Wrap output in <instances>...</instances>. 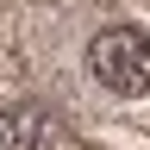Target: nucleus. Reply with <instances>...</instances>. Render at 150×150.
I'll return each mask as SVG.
<instances>
[{
  "label": "nucleus",
  "instance_id": "f257e3e1",
  "mask_svg": "<svg viewBox=\"0 0 150 150\" xmlns=\"http://www.w3.org/2000/svg\"><path fill=\"white\" fill-rule=\"evenodd\" d=\"M88 69L106 94H144L150 88V38L131 31V25H106L100 38L88 44Z\"/></svg>",
  "mask_w": 150,
  "mask_h": 150
},
{
  "label": "nucleus",
  "instance_id": "f03ea898",
  "mask_svg": "<svg viewBox=\"0 0 150 150\" xmlns=\"http://www.w3.org/2000/svg\"><path fill=\"white\" fill-rule=\"evenodd\" d=\"M0 138H6V150H44V144L56 138L50 106H38V100H13L6 119H0Z\"/></svg>",
  "mask_w": 150,
  "mask_h": 150
}]
</instances>
